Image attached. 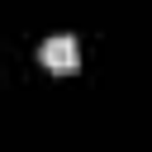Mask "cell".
I'll use <instances>...</instances> for the list:
<instances>
[{
  "label": "cell",
  "instance_id": "6da1fadb",
  "mask_svg": "<svg viewBox=\"0 0 152 152\" xmlns=\"http://www.w3.org/2000/svg\"><path fill=\"white\" fill-rule=\"evenodd\" d=\"M43 66L48 71H76V62H81V48H76V38L71 33H52L48 43H43Z\"/></svg>",
  "mask_w": 152,
  "mask_h": 152
}]
</instances>
